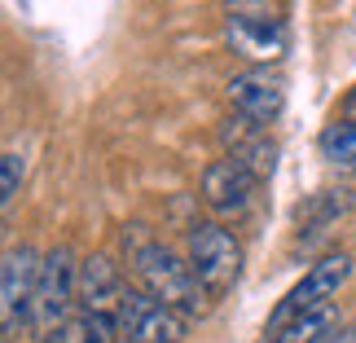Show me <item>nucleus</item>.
Masks as SVG:
<instances>
[{
  "instance_id": "obj_14",
  "label": "nucleus",
  "mask_w": 356,
  "mask_h": 343,
  "mask_svg": "<svg viewBox=\"0 0 356 343\" xmlns=\"http://www.w3.org/2000/svg\"><path fill=\"white\" fill-rule=\"evenodd\" d=\"M352 207V189H321V194H312L304 207H299V225L304 229H321L330 225L339 212Z\"/></svg>"
},
{
  "instance_id": "obj_18",
  "label": "nucleus",
  "mask_w": 356,
  "mask_h": 343,
  "mask_svg": "<svg viewBox=\"0 0 356 343\" xmlns=\"http://www.w3.org/2000/svg\"><path fill=\"white\" fill-rule=\"evenodd\" d=\"M339 119H348V123H356V88L343 97V106H339Z\"/></svg>"
},
{
  "instance_id": "obj_8",
  "label": "nucleus",
  "mask_w": 356,
  "mask_h": 343,
  "mask_svg": "<svg viewBox=\"0 0 356 343\" xmlns=\"http://www.w3.org/2000/svg\"><path fill=\"white\" fill-rule=\"evenodd\" d=\"M255 189H259V176L246 172L238 159H216L202 172V202L225 221H238L255 207Z\"/></svg>"
},
{
  "instance_id": "obj_17",
  "label": "nucleus",
  "mask_w": 356,
  "mask_h": 343,
  "mask_svg": "<svg viewBox=\"0 0 356 343\" xmlns=\"http://www.w3.org/2000/svg\"><path fill=\"white\" fill-rule=\"evenodd\" d=\"M317 343H356V321L339 326V330H330V335H325V339H317Z\"/></svg>"
},
{
  "instance_id": "obj_11",
  "label": "nucleus",
  "mask_w": 356,
  "mask_h": 343,
  "mask_svg": "<svg viewBox=\"0 0 356 343\" xmlns=\"http://www.w3.org/2000/svg\"><path fill=\"white\" fill-rule=\"evenodd\" d=\"M220 141L229 145V159H238L246 172H255L259 181L273 172V163H277V145H273V136L259 128V123H251V119H242V115H234L220 128Z\"/></svg>"
},
{
  "instance_id": "obj_3",
  "label": "nucleus",
  "mask_w": 356,
  "mask_h": 343,
  "mask_svg": "<svg viewBox=\"0 0 356 343\" xmlns=\"http://www.w3.org/2000/svg\"><path fill=\"white\" fill-rule=\"evenodd\" d=\"M79 312V264L71 246H53L40 264V286L31 304V330L35 335H62V326Z\"/></svg>"
},
{
  "instance_id": "obj_5",
  "label": "nucleus",
  "mask_w": 356,
  "mask_h": 343,
  "mask_svg": "<svg viewBox=\"0 0 356 343\" xmlns=\"http://www.w3.org/2000/svg\"><path fill=\"white\" fill-rule=\"evenodd\" d=\"M185 260L194 264L198 282L207 286V295H225L242 273V242L220 221H198L189 229V255Z\"/></svg>"
},
{
  "instance_id": "obj_2",
  "label": "nucleus",
  "mask_w": 356,
  "mask_h": 343,
  "mask_svg": "<svg viewBox=\"0 0 356 343\" xmlns=\"http://www.w3.org/2000/svg\"><path fill=\"white\" fill-rule=\"evenodd\" d=\"M225 40L246 62L268 66L286 53V22L273 0H229L225 9Z\"/></svg>"
},
{
  "instance_id": "obj_13",
  "label": "nucleus",
  "mask_w": 356,
  "mask_h": 343,
  "mask_svg": "<svg viewBox=\"0 0 356 343\" xmlns=\"http://www.w3.org/2000/svg\"><path fill=\"white\" fill-rule=\"evenodd\" d=\"M115 339H119V317H111V312H88V308H79L58 335V343H115Z\"/></svg>"
},
{
  "instance_id": "obj_4",
  "label": "nucleus",
  "mask_w": 356,
  "mask_h": 343,
  "mask_svg": "<svg viewBox=\"0 0 356 343\" xmlns=\"http://www.w3.org/2000/svg\"><path fill=\"white\" fill-rule=\"evenodd\" d=\"M40 264H44V255L26 242L5 251V264H0V330H5V339H18L22 330H31Z\"/></svg>"
},
{
  "instance_id": "obj_7",
  "label": "nucleus",
  "mask_w": 356,
  "mask_h": 343,
  "mask_svg": "<svg viewBox=\"0 0 356 343\" xmlns=\"http://www.w3.org/2000/svg\"><path fill=\"white\" fill-rule=\"evenodd\" d=\"M185 330H189V317L159 304L141 286H128V295L119 304V335L128 343H185Z\"/></svg>"
},
{
  "instance_id": "obj_15",
  "label": "nucleus",
  "mask_w": 356,
  "mask_h": 343,
  "mask_svg": "<svg viewBox=\"0 0 356 343\" xmlns=\"http://www.w3.org/2000/svg\"><path fill=\"white\" fill-rule=\"evenodd\" d=\"M321 154L330 159L334 168L356 172V123H348V119L330 123V128L321 132Z\"/></svg>"
},
{
  "instance_id": "obj_10",
  "label": "nucleus",
  "mask_w": 356,
  "mask_h": 343,
  "mask_svg": "<svg viewBox=\"0 0 356 343\" xmlns=\"http://www.w3.org/2000/svg\"><path fill=\"white\" fill-rule=\"evenodd\" d=\"M123 295H128V286H123V273H119V264H115L111 255L79 260V308L119 317Z\"/></svg>"
},
{
  "instance_id": "obj_16",
  "label": "nucleus",
  "mask_w": 356,
  "mask_h": 343,
  "mask_svg": "<svg viewBox=\"0 0 356 343\" xmlns=\"http://www.w3.org/2000/svg\"><path fill=\"white\" fill-rule=\"evenodd\" d=\"M22 172H26V163L18 150H5V159H0V202H5V212L13 207V198H18V189H22Z\"/></svg>"
},
{
  "instance_id": "obj_6",
  "label": "nucleus",
  "mask_w": 356,
  "mask_h": 343,
  "mask_svg": "<svg viewBox=\"0 0 356 343\" xmlns=\"http://www.w3.org/2000/svg\"><path fill=\"white\" fill-rule=\"evenodd\" d=\"M348 273H352V255H325V260H317L304 278H299L291 291H286V299L277 308H273V317H268V326H264V335H273V330H282L286 321H295V317H304V312H317V308H325V304H334V295H339V286L348 282Z\"/></svg>"
},
{
  "instance_id": "obj_9",
  "label": "nucleus",
  "mask_w": 356,
  "mask_h": 343,
  "mask_svg": "<svg viewBox=\"0 0 356 343\" xmlns=\"http://www.w3.org/2000/svg\"><path fill=\"white\" fill-rule=\"evenodd\" d=\"M229 102H234V111L242 119L268 128L286 106V84H282L277 71H268V66H251V71H238L229 79Z\"/></svg>"
},
{
  "instance_id": "obj_1",
  "label": "nucleus",
  "mask_w": 356,
  "mask_h": 343,
  "mask_svg": "<svg viewBox=\"0 0 356 343\" xmlns=\"http://www.w3.org/2000/svg\"><path fill=\"white\" fill-rule=\"evenodd\" d=\"M132 238L123 233V246H128V260H132V273L136 282H141L145 295H154L159 304L176 308L181 317H202L211 304L207 286L198 282V273L189 260H181L172 251V246H163L159 238H149V233H141V225H128Z\"/></svg>"
},
{
  "instance_id": "obj_12",
  "label": "nucleus",
  "mask_w": 356,
  "mask_h": 343,
  "mask_svg": "<svg viewBox=\"0 0 356 343\" xmlns=\"http://www.w3.org/2000/svg\"><path fill=\"white\" fill-rule=\"evenodd\" d=\"M330 330H339V308L325 304V308H317V312H304V317L286 321L282 330L268 335V343H317V339H325Z\"/></svg>"
}]
</instances>
